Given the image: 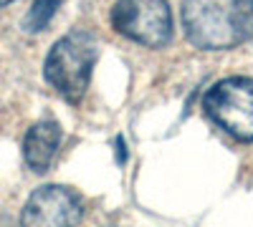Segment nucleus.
I'll list each match as a JSON object with an SVG mask.
<instances>
[{
    "mask_svg": "<svg viewBox=\"0 0 253 227\" xmlns=\"http://www.w3.org/2000/svg\"><path fill=\"white\" fill-rule=\"evenodd\" d=\"M61 139H63V131L58 127V121L43 119V121L33 124V127L28 129V134H26V139H23V159H26V164L33 172L43 174L51 167V162H53V157L61 147Z\"/></svg>",
    "mask_w": 253,
    "mask_h": 227,
    "instance_id": "nucleus-6",
    "label": "nucleus"
},
{
    "mask_svg": "<svg viewBox=\"0 0 253 227\" xmlns=\"http://www.w3.org/2000/svg\"><path fill=\"white\" fill-rule=\"evenodd\" d=\"M61 3H63V0H33L31 10L23 18V28L31 31V33L43 31L51 23V18L56 15V10L61 8Z\"/></svg>",
    "mask_w": 253,
    "mask_h": 227,
    "instance_id": "nucleus-7",
    "label": "nucleus"
},
{
    "mask_svg": "<svg viewBox=\"0 0 253 227\" xmlns=\"http://www.w3.org/2000/svg\"><path fill=\"white\" fill-rule=\"evenodd\" d=\"M182 28L200 51H230L253 38V0H182Z\"/></svg>",
    "mask_w": 253,
    "mask_h": 227,
    "instance_id": "nucleus-1",
    "label": "nucleus"
},
{
    "mask_svg": "<svg viewBox=\"0 0 253 227\" xmlns=\"http://www.w3.org/2000/svg\"><path fill=\"white\" fill-rule=\"evenodd\" d=\"M10 3H15V0H0V8H5V5H10Z\"/></svg>",
    "mask_w": 253,
    "mask_h": 227,
    "instance_id": "nucleus-8",
    "label": "nucleus"
},
{
    "mask_svg": "<svg viewBox=\"0 0 253 227\" xmlns=\"http://www.w3.org/2000/svg\"><path fill=\"white\" fill-rule=\"evenodd\" d=\"M96 56L99 38L91 31L76 28L51 46L43 64V78L69 104H79L89 89Z\"/></svg>",
    "mask_w": 253,
    "mask_h": 227,
    "instance_id": "nucleus-2",
    "label": "nucleus"
},
{
    "mask_svg": "<svg viewBox=\"0 0 253 227\" xmlns=\"http://www.w3.org/2000/svg\"><path fill=\"white\" fill-rule=\"evenodd\" d=\"M205 114L238 141H253V78L230 76L218 81L203 98Z\"/></svg>",
    "mask_w": 253,
    "mask_h": 227,
    "instance_id": "nucleus-3",
    "label": "nucleus"
},
{
    "mask_svg": "<svg viewBox=\"0 0 253 227\" xmlns=\"http://www.w3.org/2000/svg\"><path fill=\"white\" fill-rule=\"evenodd\" d=\"M112 26L124 38L147 48H165L172 40V13L165 0H117Z\"/></svg>",
    "mask_w": 253,
    "mask_h": 227,
    "instance_id": "nucleus-4",
    "label": "nucleus"
},
{
    "mask_svg": "<svg viewBox=\"0 0 253 227\" xmlns=\"http://www.w3.org/2000/svg\"><path fill=\"white\" fill-rule=\"evenodd\" d=\"M84 217L79 192L63 184L38 187L20 212V227H76Z\"/></svg>",
    "mask_w": 253,
    "mask_h": 227,
    "instance_id": "nucleus-5",
    "label": "nucleus"
}]
</instances>
